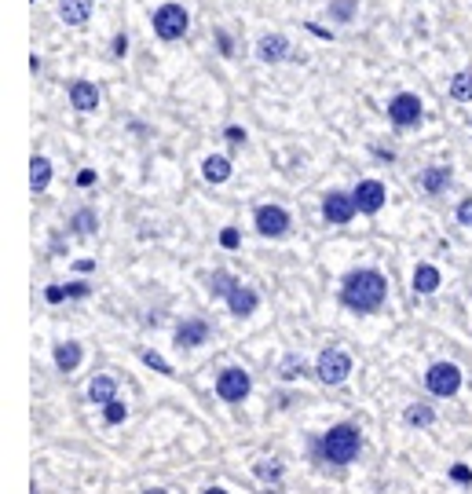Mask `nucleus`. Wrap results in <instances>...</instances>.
I'll use <instances>...</instances> for the list:
<instances>
[{"instance_id":"nucleus-1","label":"nucleus","mask_w":472,"mask_h":494,"mask_svg":"<svg viewBox=\"0 0 472 494\" xmlns=\"http://www.w3.org/2000/svg\"><path fill=\"white\" fill-rule=\"evenodd\" d=\"M384 297H388V282H384V275L374 272V268L351 272V275L344 279V286H341V304H344L348 312H359V315L377 312L381 304H384Z\"/></svg>"},{"instance_id":"nucleus-2","label":"nucleus","mask_w":472,"mask_h":494,"mask_svg":"<svg viewBox=\"0 0 472 494\" xmlns=\"http://www.w3.org/2000/svg\"><path fill=\"white\" fill-rule=\"evenodd\" d=\"M359 447H363L359 429L344 422V425H333V429L323 436L319 454H323L326 462H333V465H348V462H356V458H359Z\"/></svg>"},{"instance_id":"nucleus-3","label":"nucleus","mask_w":472,"mask_h":494,"mask_svg":"<svg viewBox=\"0 0 472 494\" xmlns=\"http://www.w3.org/2000/svg\"><path fill=\"white\" fill-rule=\"evenodd\" d=\"M425 389H428L432 396H440V399L458 396V389H461V370H458L454 363H436V366H428Z\"/></svg>"},{"instance_id":"nucleus-4","label":"nucleus","mask_w":472,"mask_h":494,"mask_svg":"<svg viewBox=\"0 0 472 494\" xmlns=\"http://www.w3.org/2000/svg\"><path fill=\"white\" fill-rule=\"evenodd\" d=\"M187 26H190V19L180 4H162L154 12V33L162 37V41H180V37L187 33Z\"/></svg>"},{"instance_id":"nucleus-5","label":"nucleus","mask_w":472,"mask_h":494,"mask_svg":"<svg viewBox=\"0 0 472 494\" xmlns=\"http://www.w3.org/2000/svg\"><path fill=\"white\" fill-rule=\"evenodd\" d=\"M249 389H253V381H249V373H246L242 366H227V370H220V377H216V396H220L223 403H242V399L249 396Z\"/></svg>"},{"instance_id":"nucleus-6","label":"nucleus","mask_w":472,"mask_h":494,"mask_svg":"<svg viewBox=\"0 0 472 494\" xmlns=\"http://www.w3.org/2000/svg\"><path fill=\"white\" fill-rule=\"evenodd\" d=\"M315 373H319V381H323V385H341V381H348V373H351V359H348V352H341V348H326V352L319 356V363H315Z\"/></svg>"},{"instance_id":"nucleus-7","label":"nucleus","mask_w":472,"mask_h":494,"mask_svg":"<svg viewBox=\"0 0 472 494\" xmlns=\"http://www.w3.org/2000/svg\"><path fill=\"white\" fill-rule=\"evenodd\" d=\"M388 118H392L396 129H414L421 121V99L410 96V92H400L396 99L388 103Z\"/></svg>"},{"instance_id":"nucleus-8","label":"nucleus","mask_w":472,"mask_h":494,"mask_svg":"<svg viewBox=\"0 0 472 494\" xmlns=\"http://www.w3.org/2000/svg\"><path fill=\"white\" fill-rule=\"evenodd\" d=\"M257 231L264 239H282L290 231V213L282 205H260L257 209Z\"/></svg>"},{"instance_id":"nucleus-9","label":"nucleus","mask_w":472,"mask_h":494,"mask_svg":"<svg viewBox=\"0 0 472 494\" xmlns=\"http://www.w3.org/2000/svg\"><path fill=\"white\" fill-rule=\"evenodd\" d=\"M359 213V205H356V195H344V191H330L326 198H323V216H326V223H348L351 216Z\"/></svg>"},{"instance_id":"nucleus-10","label":"nucleus","mask_w":472,"mask_h":494,"mask_svg":"<svg viewBox=\"0 0 472 494\" xmlns=\"http://www.w3.org/2000/svg\"><path fill=\"white\" fill-rule=\"evenodd\" d=\"M356 205H359V213H367V216H374V213H381V205H384V183H377V180H363L356 191Z\"/></svg>"},{"instance_id":"nucleus-11","label":"nucleus","mask_w":472,"mask_h":494,"mask_svg":"<svg viewBox=\"0 0 472 494\" xmlns=\"http://www.w3.org/2000/svg\"><path fill=\"white\" fill-rule=\"evenodd\" d=\"M209 340V322L206 319H187L176 326V345L180 348H198Z\"/></svg>"},{"instance_id":"nucleus-12","label":"nucleus","mask_w":472,"mask_h":494,"mask_svg":"<svg viewBox=\"0 0 472 494\" xmlns=\"http://www.w3.org/2000/svg\"><path fill=\"white\" fill-rule=\"evenodd\" d=\"M70 103H73V110L88 113V110L99 106V88H96L92 81H73V85H70Z\"/></svg>"},{"instance_id":"nucleus-13","label":"nucleus","mask_w":472,"mask_h":494,"mask_svg":"<svg viewBox=\"0 0 472 494\" xmlns=\"http://www.w3.org/2000/svg\"><path fill=\"white\" fill-rule=\"evenodd\" d=\"M227 308H231L234 315H242V319L253 315V312H257V293H253L249 286L239 282V286H234V289L227 293Z\"/></svg>"},{"instance_id":"nucleus-14","label":"nucleus","mask_w":472,"mask_h":494,"mask_svg":"<svg viewBox=\"0 0 472 494\" xmlns=\"http://www.w3.org/2000/svg\"><path fill=\"white\" fill-rule=\"evenodd\" d=\"M59 15L66 26H85L92 15V0H59Z\"/></svg>"},{"instance_id":"nucleus-15","label":"nucleus","mask_w":472,"mask_h":494,"mask_svg":"<svg viewBox=\"0 0 472 494\" xmlns=\"http://www.w3.org/2000/svg\"><path fill=\"white\" fill-rule=\"evenodd\" d=\"M286 52H290V41H286L282 33H271V37H264V41L257 45V55L264 63H279V59H286Z\"/></svg>"},{"instance_id":"nucleus-16","label":"nucleus","mask_w":472,"mask_h":494,"mask_svg":"<svg viewBox=\"0 0 472 494\" xmlns=\"http://www.w3.org/2000/svg\"><path fill=\"white\" fill-rule=\"evenodd\" d=\"M421 187H425L428 195L447 191V187H451V169H447V165H432V169H425V172H421Z\"/></svg>"},{"instance_id":"nucleus-17","label":"nucleus","mask_w":472,"mask_h":494,"mask_svg":"<svg viewBox=\"0 0 472 494\" xmlns=\"http://www.w3.org/2000/svg\"><path fill=\"white\" fill-rule=\"evenodd\" d=\"M88 399L92 403H110V399H117V381L110 373H99V377H92V385H88Z\"/></svg>"},{"instance_id":"nucleus-18","label":"nucleus","mask_w":472,"mask_h":494,"mask_svg":"<svg viewBox=\"0 0 472 494\" xmlns=\"http://www.w3.org/2000/svg\"><path fill=\"white\" fill-rule=\"evenodd\" d=\"M48 183H52V162L48 158H33L30 162V187H33V195L48 191Z\"/></svg>"},{"instance_id":"nucleus-19","label":"nucleus","mask_w":472,"mask_h":494,"mask_svg":"<svg viewBox=\"0 0 472 494\" xmlns=\"http://www.w3.org/2000/svg\"><path fill=\"white\" fill-rule=\"evenodd\" d=\"M55 366L63 373H70V370L81 366V345H77V340H63V345L55 348Z\"/></svg>"},{"instance_id":"nucleus-20","label":"nucleus","mask_w":472,"mask_h":494,"mask_svg":"<svg viewBox=\"0 0 472 494\" xmlns=\"http://www.w3.org/2000/svg\"><path fill=\"white\" fill-rule=\"evenodd\" d=\"M414 289H417V293H436V289H440V272L432 268V264H417V272H414Z\"/></svg>"},{"instance_id":"nucleus-21","label":"nucleus","mask_w":472,"mask_h":494,"mask_svg":"<svg viewBox=\"0 0 472 494\" xmlns=\"http://www.w3.org/2000/svg\"><path fill=\"white\" fill-rule=\"evenodd\" d=\"M403 422H407L410 429H428L432 422H436V414H432V406H425V403H414V406H407Z\"/></svg>"},{"instance_id":"nucleus-22","label":"nucleus","mask_w":472,"mask_h":494,"mask_svg":"<svg viewBox=\"0 0 472 494\" xmlns=\"http://www.w3.org/2000/svg\"><path fill=\"white\" fill-rule=\"evenodd\" d=\"M451 99L458 103H472V70H461L451 78Z\"/></svg>"},{"instance_id":"nucleus-23","label":"nucleus","mask_w":472,"mask_h":494,"mask_svg":"<svg viewBox=\"0 0 472 494\" xmlns=\"http://www.w3.org/2000/svg\"><path fill=\"white\" fill-rule=\"evenodd\" d=\"M202 176H206L209 183H223V180L231 176V162H227V158H220V155H213V158H206Z\"/></svg>"},{"instance_id":"nucleus-24","label":"nucleus","mask_w":472,"mask_h":494,"mask_svg":"<svg viewBox=\"0 0 472 494\" xmlns=\"http://www.w3.org/2000/svg\"><path fill=\"white\" fill-rule=\"evenodd\" d=\"M96 223H99L96 213H92V209H81V213H73L70 231H73V235H92V231H96Z\"/></svg>"},{"instance_id":"nucleus-25","label":"nucleus","mask_w":472,"mask_h":494,"mask_svg":"<svg viewBox=\"0 0 472 494\" xmlns=\"http://www.w3.org/2000/svg\"><path fill=\"white\" fill-rule=\"evenodd\" d=\"M234 286H239V282H234L227 272H213V279H209V293L213 297H227Z\"/></svg>"},{"instance_id":"nucleus-26","label":"nucleus","mask_w":472,"mask_h":494,"mask_svg":"<svg viewBox=\"0 0 472 494\" xmlns=\"http://www.w3.org/2000/svg\"><path fill=\"white\" fill-rule=\"evenodd\" d=\"M103 417H106V425H122L125 417H129V406H125L122 399H110L106 410H103Z\"/></svg>"},{"instance_id":"nucleus-27","label":"nucleus","mask_w":472,"mask_h":494,"mask_svg":"<svg viewBox=\"0 0 472 494\" xmlns=\"http://www.w3.org/2000/svg\"><path fill=\"white\" fill-rule=\"evenodd\" d=\"M257 476L260 480H282V465L279 462H260L257 465Z\"/></svg>"},{"instance_id":"nucleus-28","label":"nucleus","mask_w":472,"mask_h":494,"mask_svg":"<svg viewBox=\"0 0 472 494\" xmlns=\"http://www.w3.org/2000/svg\"><path fill=\"white\" fill-rule=\"evenodd\" d=\"M330 12H333V19L344 22V19H351V12H356V0H333V8H330Z\"/></svg>"},{"instance_id":"nucleus-29","label":"nucleus","mask_w":472,"mask_h":494,"mask_svg":"<svg viewBox=\"0 0 472 494\" xmlns=\"http://www.w3.org/2000/svg\"><path fill=\"white\" fill-rule=\"evenodd\" d=\"M143 363H147V366H154L157 373H173V366H169L162 356H154V352H143Z\"/></svg>"},{"instance_id":"nucleus-30","label":"nucleus","mask_w":472,"mask_h":494,"mask_svg":"<svg viewBox=\"0 0 472 494\" xmlns=\"http://www.w3.org/2000/svg\"><path fill=\"white\" fill-rule=\"evenodd\" d=\"M300 370H304V363H300L297 356H290V359L282 363V377H286V381H293V377H297Z\"/></svg>"},{"instance_id":"nucleus-31","label":"nucleus","mask_w":472,"mask_h":494,"mask_svg":"<svg viewBox=\"0 0 472 494\" xmlns=\"http://www.w3.org/2000/svg\"><path fill=\"white\" fill-rule=\"evenodd\" d=\"M220 246H223V249H239V231H234V227H223Z\"/></svg>"},{"instance_id":"nucleus-32","label":"nucleus","mask_w":472,"mask_h":494,"mask_svg":"<svg viewBox=\"0 0 472 494\" xmlns=\"http://www.w3.org/2000/svg\"><path fill=\"white\" fill-rule=\"evenodd\" d=\"M458 220H461L465 227H472V198H465V202L458 205Z\"/></svg>"},{"instance_id":"nucleus-33","label":"nucleus","mask_w":472,"mask_h":494,"mask_svg":"<svg viewBox=\"0 0 472 494\" xmlns=\"http://www.w3.org/2000/svg\"><path fill=\"white\" fill-rule=\"evenodd\" d=\"M125 52H129V37H125V33H117V37H114V55H117V59H125Z\"/></svg>"},{"instance_id":"nucleus-34","label":"nucleus","mask_w":472,"mask_h":494,"mask_svg":"<svg viewBox=\"0 0 472 494\" xmlns=\"http://www.w3.org/2000/svg\"><path fill=\"white\" fill-rule=\"evenodd\" d=\"M451 480H458V483H465V487H468V483H472V473H468L465 465H454V469H451Z\"/></svg>"},{"instance_id":"nucleus-35","label":"nucleus","mask_w":472,"mask_h":494,"mask_svg":"<svg viewBox=\"0 0 472 494\" xmlns=\"http://www.w3.org/2000/svg\"><path fill=\"white\" fill-rule=\"evenodd\" d=\"M223 136H227V139H231V143H234V147H242V143H246V132H242V129H239V125H231V129H227V132H223Z\"/></svg>"},{"instance_id":"nucleus-36","label":"nucleus","mask_w":472,"mask_h":494,"mask_svg":"<svg viewBox=\"0 0 472 494\" xmlns=\"http://www.w3.org/2000/svg\"><path fill=\"white\" fill-rule=\"evenodd\" d=\"M66 297H88V286L85 282H70L66 286Z\"/></svg>"},{"instance_id":"nucleus-37","label":"nucleus","mask_w":472,"mask_h":494,"mask_svg":"<svg viewBox=\"0 0 472 494\" xmlns=\"http://www.w3.org/2000/svg\"><path fill=\"white\" fill-rule=\"evenodd\" d=\"M45 297H48L52 304H59V300L66 297V289H63V286H48V293H45Z\"/></svg>"},{"instance_id":"nucleus-38","label":"nucleus","mask_w":472,"mask_h":494,"mask_svg":"<svg viewBox=\"0 0 472 494\" xmlns=\"http://www.w3.org/2000/svg\"><path fill=\"white\" fill-rule=\"evenodd\" d=\"M77 183H81V187H92V183H96V172H92V169H81V176H77Z\"/></svg>"},{"instance_id":"nucleus-39","label":"nucleus","mask_w":472,"mask_h":494,"mask_svg":"<svg viewBox=\"0 0 472 494\" xmlns=\"http://www.w3.org/2000/svg\"><path fill=\"white\" fill-rule=\"evenodd\" d=\"M143 494H169L165 487H150V490H143Z\"/></svg>"},{"instance_id":"nucleus-40","label":"nucleus","mask_w":472,"mask_h":494,"mask_svg":"<svg viewBox=\"0 0 472 494\" xmlns=\"http://www.w3.org/2000/svg\"><path fill=\"white\" fill-rule=\"evenodd\" d=\"M202 494H227L223 487H209V490H202Z\"/></svg>"}]
</instances>
